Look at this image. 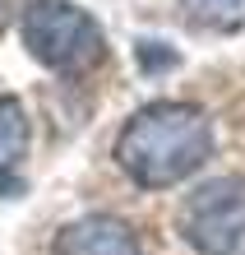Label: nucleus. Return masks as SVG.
Returning a JSON list of instances; mask_svg holds the SVG:
<instances>
[{
  "label": "nucleus",
  "mask_w": 245,
  "mask_h": 255,
  "mask_svg": "<svg viewBox=\"0 0 245 255\" xmlns=\"http://www.w3.org/2000/svg\"><path fill=\"white\" fill-rule=\"evenodd\" d=\"M213 158V126L194 102H148L116 134V162L139 190H171Z\"/></svg>",
  "instance_id": "nucleus-1"
},
{
  "label": "nucleus",
  "mask_w": 245,
  "mask_h": 255,
  "mask_svg": "<svg viewBox=\"0 0 245 255\" xmlns=\"http://www.w3.org/2000/svg\"><path fill=\"white\" fill-rule=\"evenodd\" d=\"M19 37L37 65L56 74H88L106 56V33L74 0H28Z\"/></svg>",
  "instance_id": "nucleus-2"
},
{
  "label": "nucleus",
  "mask_w": 245,
  "mask_h": 255,
  "mask_svg": "<svg viewBox=\"0 0 245 255\" xmlns=\"http://www.w3.org/2000/svg\"><path fill=\"white\" fill-rule=\"evenodd\" d=\"M176 223L194 255H245V176H213L194 186Z\"/></svg>",
  "instance_id": "nucleus-3"
},
{
  "label": "nucleus",
  "mask_w": 245,
  "mask_h": 255,
  "mask_svg": "<svg viewBox=\"0 0 245 255\" xmlns=\"http://www.w3.org/2000/svg\"><path fill=\"white\" fill-rule=\"evenodd\" d=\"M51 255H144L134 223L120 214H83L56 232Z\"/></svg>",
  "instance_id": "nucleus-4"
},
{
  "label": "nucleus",
  "mask_w": 245,
  "mask_h": 255,
  "mask_svg": "<svg viewBox=\"0 0 245 255\" xmlns=\"http://www.w3.org/2000/svg\"><path fill=\"white\" fill-rule=\"evenodd\" d=\"M28 144H33V126H28L23 102L0 93V176H9L28 158Z\"/></svg>",
  "instance_id": "nucleus-5"
},
{
  "label": "nucleus",
  "mask_w": 245,
  "mask_h": 255,
  "mask_svg": "<svg viewBox=\"0 0 245 255\" xmlns=\"http://www.w3.org/2000/svg\"><path fill=\"white\" fill-rule=\"evenodd\" d=\"M185 19L199 28H213V33H232L245 28V0H180Z\"/></svg>",
  "instance_id": "nucleus-6"
},
{
  "label": "nucleus",
  "mask_w": 245,
  "mask_h": 255,
  "mask_svg": "<svg viewBox=\"0 0 245 255\" xmlns=\"http://www.w3.org/2000/svg\"><path fill=\"white\" fill-rule=\"evenodd\" d=\"M176 61H180V56L166 47V42H139V65H144V74H153V70H176Z\"/></svg>",
  "instance_id": "nucleus-7"
},
{
  "label": "nucleus",
  "mask_w": 245,
  "mask_h": 255,
  "mask_svg": "<svg viewBox=\"0 0 245 255\" xmlns=\"http://www.w3.org/2000/svg\"><path fill=\"white\" fill-rule=\"evenodd\" d=\"M5 23H9V0H0V33H5Z\"/></svg>",
  "instance_id": "nucleus-8"
}]
</instances>
